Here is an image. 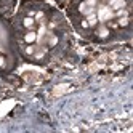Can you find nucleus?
<instances>
[{
    "mask_svg": "<svg viewBox=\"0 0 133 133\" xmlns=\"http://www.w3.org/2000/svg\"><path fill=\"white\" fill-rule=\"evenodd\" d=\"M96 18H98V21H101V23L112 19V18H114L112 8H111V6H106V5H104V6H99V10H98V13H96Z\"/></svg>",
    "mask_w": 133,
    "mask_h": 133,
    "instance_id": "nucleus-1",
    "label": "nucleus"
},
{
    "mask_svg": "<svg viewBox=\"0 0 133 133\" xmlns=\"http://www.w3.org/2000/svg\"><path fill=\"white\" fill-rule=\"evenodd\" d=\"M24 40H26V43H32V42H35V40H37V34L32 32V31H29V32L24 35Z\"/></svg>",
    "mask_w": 133,
    "mask_h": 133,
    "instance_id": "nucleus-2",
    "label": "nucleus"
},
{
    "mask_svg": "<svg viewBox=\"0 0 133 133\" xmlns=\"http://www.w3.org/2000/svg\"><path fill=\"white\" fill-rule=\"evenodd\" d=\"M112 10H120V8H125V0H116L112 5H111Z\"/></svg>",
    "mask_w": 133,
    "mask_h": 133,
    "instance_id": "nucleus-3",
    "label": "nucleus"
},
{
    "mask_svg": "<svg viewBox=\"0 0 133 133\" xmlns=\"http://www.w3.org/2000/svg\"><path fill=\"white\" fill-rule=\"evenodd\" d=\"M87 23H88V26H96V23H98L96 15H93V13L87 15Z\"/></svg>",
    "mask_w": 133,
    "mask_h": 133,
    "instance_id": "nucleus-4",
    "label": "nucleus"
},
{
    "mask_svg": "<svg viewBox=\"0 0 133 133\" xmlns=\"http://www.w3.org/2000/svg\"><path fill=\"white\" fill-rule=\"evenodd\" d=\"M98 35L101 37V39H104V37H108V35H109V29H108V27H99Z\"/></svg>",
    "mask_w": 133,
    "mask_h": 133,
    "instance_id": "nucleus-5",
    "label": "nucleus"
},
{
    "mask_svg": "<svg viewBox=\"0 0 133 133\" xmlns=\"http://www.w3.org/2000/svg\"><path fill=\"white\" fill-rule=\"evenodd\" d=\"M32 24H34V19H32V18H24V26H26V27H29V29H31Z\"/></svg>",
    "mask_w": 133,
    "mask_h": 133,
    "instance_id": "nucleus-6",
    "label": "nucleus"
},
{
    "mask_svg": "<svg viewBox=\"0 0 133 133\" xmlns=\"http://www.w3.org/2000/svg\"><path fill=\"white\" fill-rule=\"evenodd\" d=\"M119 24H120V26H127V24H128V18H127V16H122L120 19H119Z\"/></svg>",
    "mask_w": 133,
    "mask_h": 133,
    "instance_id": "nucleus-7",
    "label": "nucleus"
},
{
    "mask_svg": "<svg viewBox=\"0 0 133 133\" xmlns=\"http://www.w3.org/2000/svg\"><path fill=\"white\" fill-rule=\"evenodd\" d=\"M117 16L122 18V16H127V11L123 10V8H120V10H117Z\"/></svg>",
    "mask_w": 133,
    "mask_h": 133,
    "instance_id": "nucleus-8",
    "label": "nucleus"
},
{
    "mask_svg": "<svg viewBox=\"0 0 133 133\" xmlns=\"http://www.w3.org/2000/svg\"><path fill=\"white\" fill-rule=\"evenodd\" d=\"M85 5H88V6H95V5H96V0H87V2H85Z\"/></svg>",
    "mask_w": 133,
    "mask_h": 133,
    "instance_id": "nucleus-9",
    "label": "nucleus"
},
{
    "mask_svg": "<svg viewBox=\"0 0 133 133\" xmlns=\"http://www.w3.org/2000/svg\"><path fill=\"white\" fill-rule=\"evenodd\" d=\"M58 43V37H51V40H50V45H56Z\"/></svg>",
    "mask_w": 133,
    "mask_h": 133,
    "instance_id": "nucleus-10",
    "label": "nucleus"
},
{
    "mask_svg": "<svg viewBox=\"0 0 133 133\" xmlns=\"http://www.w3.org/2000/svg\"><path fill=\"white\" fill-rule=\"evenodd\" d=\"M26 53H27V55H32V53H34V48H32V46H27V48H26Z\"/></svg>",
    "mask_w": 133,
    "mask_h": 133,
    "instance_id": "nucleus-11",
    "label": "nucleus"
},
{
    "mask_svg": "<svg viewBox=\"0 0 133 133\" xmlns=\"http://www.w3.org/2000/svg\"><path fill=\"white\" fill-rule=\"evenodd\" d=\"M114 2H116V0H109V6H111V5H112Z\"/></svg>",
    "mask_w": 133,
    "mask_h": 133,
    "instance_id": "nucleus-12",
    "label": "nucleus"
},
{
    "mask_svg": "<svg viewBox=\"0 0 133 133\" xmlns=\"http://www.w3.org/2000/svg\"><path fill=\"white\" fill-rule=\"evenodd\" d=\"M0 48H2V46H0Z\"/></svg>",
    "mask_w": 133,
    "mask_h": 133,
    "instance_id": "nucleus-13",
    "label": "nucleus"
}]
</instances>
